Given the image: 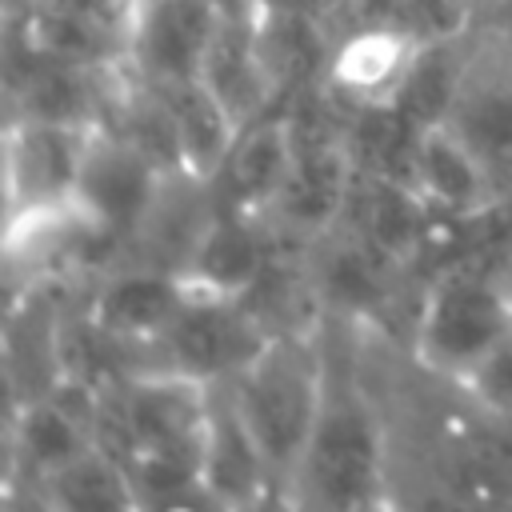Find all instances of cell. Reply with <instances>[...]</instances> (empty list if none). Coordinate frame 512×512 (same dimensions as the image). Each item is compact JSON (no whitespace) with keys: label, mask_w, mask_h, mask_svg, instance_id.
<instances>
[{"label":"cell","mask_w":512,"mask_h":512,"mask_svg":"<svg viewBox=\"0 0 512 512\" xmlns=\"http://www.w3.org/2000/svg\"><path fill=\"white\" fill-rule=\"evenodd\" d=\"M184 300H188V284L176 268L140 260L132 252L108 264L104 272H96L76 292V308L84 324L124 356V368L140 364V356L176 320Z\"/></svg>","instance_id":"277c9868"},{"label":"cell","mask_w":512,"mask_h":512,"mask_svg":"<svg viewBox=\"0 0 512 512\" xmlns=\"http://www.w3.org/2000/svg\"><path fill=\"white\" fill-rule=\"evenodd\" d=\"M356 512H408V504L400 500V492L392 488V492H384V496H376V500H368L364 508H356Z\"/></svg>","instance_id":"44dd1931"},{"label":"cell","mask_w":512,"mask_h":512,"mask_svg":"<svg viewBox=\"0 0 512 512\" xmlns=\"http://www.w3.org/2000/svg\"><path fill=\"white\" fill-rule=\"evenodd\" d=\"M512 332V288L480 252L440 260L420 276L400 344L408 360L444 388H456Z\"/></svg>","instance_id":"3957f363"},{"label":"cell","mask_w":512,"mask_h":512,"mask_svg":"<svg viewBox=\"0 0 512 512\" xmlns=\"http://www.w3.org/2000/svg\"><path fill=\"white\" fill-rule=\"evenodd\" d=\"M216 24L208 0H144L128 16V52L152 88H172L200 76Z\"/></svg>","instance_id":"30bf717a"},{"label":"cell","mask_w":512,"mask_h":512,"mask_svg":"<svg viewBox=\"0 0 512 512\" xmlns=\"http://www.w3.org/2000/svg\"><path fill=\"white\" fill-rule=\"evenodd\" d=\"M408 184L420 192V200L448 224H472L488 212L504 208L480 168V160L468 152V144L448 128H424L416 136V156Z\"/></svg>","instance_id":"7c38bea8"},{"label":"cell","mask_w":512,"mask_h":512,"mask_svg":"<svg viewBox=\"0 0 512 512\" xmlns=\"http://www.w3.org/2000/svg\"><path fill=\"white\" fill-rule=\"evenodd\" d=\"M276 256V228L264 216L216 208L180 276L200 296L248 300Z\"/></svg>","instance_id":"9c48e42d"},{"label":"cell","mask_w":512,"mask_h":512,"mask_svg":"<svg viewBox=\"0 0 512 512\" xmlns=\"http://www.w3.org/2000/svg\"><path fill=\"white\" fill-rule=\"evenodd\" d=\"M448 128L480 160L500 204H512V84L488 80L460 88Z\"/></svg>","instance_id":"9a60e30c"},{"label":"cell","mask_w":512,"mask_h":512,"mask_svg":"<svg viewBox=\"0 0 512 512\" xmlns=\"http://www.w3.org/2000/svg\"><path fill=\"white\" fill-rule=\"evenodd\" d=\"M200 80L220 96V104L236 116L240 128L268 116L280 92L256 28H236V24H216L200 64Z\"/></svg>","instance_id":"4fadbf2b"},{"label":"cell","mask_w":512,"mask_h":512,"mask_svg":"<svg viewBox=\"0 0 512 512\" xmlns=\"http://www.w3.org/2000/svg\"><path fill=\"white\" fill-rule=\"evenodd\" d=\"M56 512H144L124 460L96 444L48 480H36Z\"/></svg>","instance_id":"2e32d148"},{"label":"cell","mask_w":512,"mask_h":512,"mask_svg":"<svg viewBox=\"0 0 512 512\" xmlns=\"http://www.w3.org/2000/svg\"><path fill=\"white\" fill-rule=\"evenodd\" d=\"M332 368L328 396L308 444V456L292 484L296 512H356L368 500L392 492V428L376 396L368 392L356 356L344 348V324L328 320Z\"/></svg>","instance_id":"6da1fadb"},{"label":"cell","mask_w":512,"mask_h":512,"mask_svg":"<svg viewBox=\"0 0 512 512\" xmlns=\"http://www.w3.org/2000/svg\"><path fill=\"white\" fill-rule=\"evenodd\" d=\"M96 128L20 116L8 128V152H4L8 216L72 204L80 168H84V152H88V140Z\"/></svg>","instance_id":"ba28073f"},{"label":"cell","mask_w":512,"mask_h":512,"mask_svg":"<svg viewBox=\"0 0 512 512\" xmlns=\"http://www.w3.org/2000/svg\"><path fill=\"white\" fill-rule=\"evenodd\" d=\"M8 512H56L36 480L8 476Z\"/></svg>","instance_id":"ffe728a7"},{"label":"cell","mask_w":512,"mask_h":512,"mask_svg":"<svg viewBox=\"0 0 512 512\" xmlns=\"http://www.w3.org/2000/svg\"><path fill=\"white\" fill-rule=\"evenodd\" d=\"M200 492L216 504V512H268L288 500L276 484L256 436L236 412L228 384H212L208 416L200 436Z\"/></svg>","instance_id":"52a82bcc"},{"label":"cell","mask_w":512,"mask_h":512,"mask_svg":"<svg viewBox=\"0 0 512 512\" xmlns=\"http://www.w3.org/2000/svg\"><path fill=\"white\" fill-rule=\"evenodd\" d=\"M460 88H464V84H456V72H452V64H448L440 52H416L388 104H392L412 128L424 132V128L448 124V116H452V108H456V100H460Z\"/></svg>","instance_id":"ac0fdd59"},{"label":"cell","mask_w":512,"mask_h":512,"mask_svg":"<svg viewBox=\"0 0 512 512\" xmlns=\"http://www.w3.org/2000/svg\"><path fill=\"white\" fill-rule=\"evenodd\" d=\"M292 148H296V136H292L288 112H268V116L244 124L228 160L212 176L216 208L268 220V212L284 188V176L292 168Z\"/></svg>","instance_id":"8fae6325"},{"label":"cell","mask_w":512,"mask_h":512,"mask_svg":"<svg viewBox=\"0 0 512 512\" xmlns=\"http://www.w3.org/2000/svg\"><path fill=\"white\" fill-rule=\"evenodd\" d=\"M168 184V172L148 160L132 140H124L116 128L100 124L88 140L80 184H76V204L116 240L132 248L140 224L148 220L152 204L160 200Z\"/></svg>","instance_id":"8992f818"},{"label":"cell","mask_w":512,"mask_h":512,"mask_svg":"<svg viewBox=\"0 0 512 512\" xmlns=\"http://www.w3.org/2000/svg\"><path fill=\"white\" fill-rule=\"evenodd\" d=\"M332 368L328 316L308 328H284L228 380V396L256 436L276 484L292 500L296 472L308 456Z\"/></svg>","instance_id":"7a4b0ae2"},{"label":"cell","mask_w":512,"mask_h":512,"mask_svg":"<svg viewBox=\"0 0 512 512\" xmlns=\"http://www.w3.org/2000/svg\"><path fill=\"white\" fill-rule=\"evenodd\" d=\"M448 392L460 396L464 404H472L476 412L512 420V332Z\"/></svg>","instance_id":"d6986e66"},{"label":"cell","mask_w":512,"mask_h":512,"mask_svg":"<svg viewBox=\"0 0 512 512\" xmlns=\"http://www.w3.org/2000/svg\"><path fill=\"white\" fill-rule=\"evenodd\" d=\"M272 336L268 320L248 300L200 296L188 288L184 308L136 368H164L196 384H228Z\"/></svg>","instance_id":"5b68a950"},{"label":"cell","mask_w":512,"mask_h":512,"mask_svg":"<svg viewBox=\"0 0 512 512\" xmlns=\"http://www.w3.org/2000/svg\"><path fill=\"white\" fill-rule=\"evenodd\" d=\"M168 116H172V132H176V152H180V172L192 180L212 184V176L220 172V164L228 160L240 124L236 116L220 104V96L196 76L172 88H160Z\"/></svg>","instance_id":"5bb4252c"},{"label":"cell","mask_w":512,"mask_h":512,"mask_svg":"<svg viewBox=\"0 0 512 512\" xmlns=\"http://www.w3.org/2000/svg\"><path fill=\"white\" fill-rule=\"evenodd\" d=\"M412 56H416V48L400 32H384V28L360 32L336 52L332 80L348 96H356V104H388L400 76L412 64Z\"/></svg>","instance_id":"e0dca14e"}]
</instances>
